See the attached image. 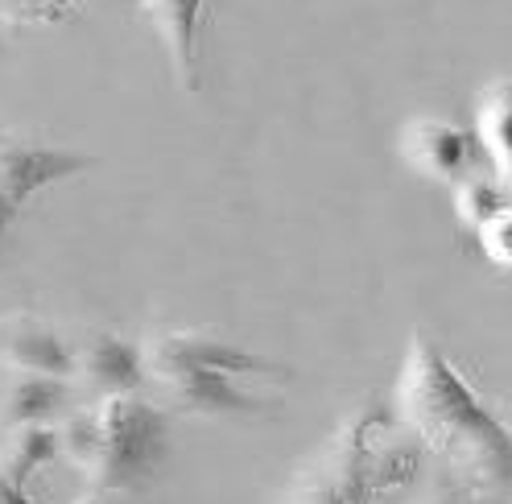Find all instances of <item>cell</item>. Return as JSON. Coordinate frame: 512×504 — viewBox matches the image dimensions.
<instances>
[{
	"label": "cell",
	"instance_id": "obj_1",
	"mask_svg": "<svg viewBox=\"0 0 512 504\" xmlns=\"http://www.w3.org/2000/svg\"><path fill=\"white\" fill-rule=\"evenodd\" d=\"M397 422L442 451L475 488H512V434L426 335L409 339L397 376Z\"/></svg>",
	"mask_w": 512,
	"mask_h": 504
},
{
	"label": "cell",
	"instance_id": "obj_2",
	"mask_svg": "<svg viewBox=\"0 0 512 504\" xmlns=\"http://www.w3.org/2000/svg\"><path fill=\"white\" fill-rule=\"evenodd\" d=\"M145 385L157 401L195 418H252L273 409L269 401L240 389V376L273 372L265 356H256L232 339L207 331H153L145 343Z\"/></svg>",
	"mask_w": 512,
	"mask_h": 504
},
{
	"label": "cell",
	"instance_id": "obj_3",
	"mask_svg": "<svg viewBox=\"0 0 512 504\" xmlns=\"http://www.w3.org/2000/svg\"><path fill=\"white\" fill-rule=\"evenodd\" d=\"M58 430L62 459L100 496L145 488L166 459V414L141 393L79 401Z\"/></svg>",
	"mask_w": 512,
	"mask_h": 504
},
{
	"label": "cell",
	"instance_id": "obj_4",
	"mask_svg": "<svg viewBox=\"0 0 512 504\" xmlns=\"http://www.w3.org/2000/svg\"><path fill=\"white\" fill-rule=\"evenodd\" d=\"M71 385L79 401L128 397L145 389V348L120 331L95 327L75 339V372Z\"/></svg>",
	"mask_w": 512,
	"mask_h": 504
},
{
	"label": "cell",
	"instance_id": "obj_5",
	"mask_svg": "<svg viewBox=\"0 0 512 504\" xmlns=\"http://www.w3.org/2000/svg\"><path fill=\"white\" fill-rule=\"evenodd\" d=\"M95 166L91 153L67 145H42V141H13L0 137V199L25 211L29 199H38L50 186L87 174Z\"/></svg>",
	"mask_w": 512,
	"mask_h": 504
},
{
	"label": "cell",
	"instance_id": "obj_6",
	"mask_svg": "<svg viewBox=\"0 0 512 504\" xmlns=\"http://www.w3.org/2000/svg\"><path fill=\"white\" fill-rule=\"evenodd\" d=\"M397 157L430 182L459 186L467 174H475V133L459 129L455 120L442 116H413L405 129L397 133Z\"/></svg>",
	"mask_w": 512,
	"mask_h": 504
},
{
	"label": "cell",
	"instance_id": "obj_7",
	"mask_svg": "<svg viewBox=\"0 0 512 504\" xmlns=\"http://www.w3.org/2000/svg\"><path fill=\"white\" fill-rule=\"evenodd\" d=\"M0 368L5 372H38L71 381L75 372V339L42 314H5L0 319Z\"/></svg>",
	"mask_w": 512,
	"mask_h": 504
},
{
	"label": "cell",
	"instance_id": "obj_8",
	"mask_svg": "<svg viewBox=\"0 0 512 504\" xmlns=\"http://www.w3.org/2000/svg\"><path fill=\"white\" fill-rule=\"evenodd\" d=\"M141 9L162 38L170 71L182 91H199V62H203V17L207 0H141Z\"/></svg>",
	"mask_w": 512,
	"mask_h": 504
},
{
	"label": "cell",
	"instance_id": "obj_9",
	"mask_svg": "<svg viewBox=\"0 0 512 504\" xmlns=\"http://www.w3.org/2000/svg\"><path fill=\"white\" fill-rule=\"evenodd\" d=\"M75 405L79 393L71 381L38 372H5V381H0V430L62 422Z\"/></svg>",
	"mask_w": 512,
	"mask_h": 504
},
{
	"label": "cell",
	"instance_id": "obj_10",
	"mask_svg": "<svg viewBox=\"0 0 512 504\" xmlns=\"http://www.w3.org/2000/svg\"><path fill=\"white\" fill-rule=\"evenodd\" d=\"M426 463H430V447L422 443L413 430L397 426H380L368 451V496L384 500V496H409L426 480Z\"/></svg>",
	"mask_w": 512,
	"mask_h": 504
},
{
	"label": "cell",
	"instance_id": "obj_11",
	"mask_svg": "<svg viewBox=\"0 0 512 504\" xmlns=\"http://www.w3.org/2000/svg\"><path fill=\"white\" fill-rule=\"evenodd\" d=\"M62 459V430L58 422L46 426H17L0 434V476L17 488H29L42 471Z\"/></svg>",
	"mask_w": 512,
	"mask_h": 504
},
{
	"label": "cell",
	"instance_id": "obj_12",
	"mask_svg": "<svg viewBox=\"0 0 512 504\" xmlns=\"http://www.w3.org/2000/svg\"><path fill=\"white\" fill-rule=\"evenodd\" d=\"M475 141L484 145L492 174L512 191V79H496L479 91Z\"/></svg>",
	"mask_w": 512,
	"mask_h": 504
},
{
	"label": "cell",
	"instance_id": "obj_13",
	"mask_svg": "<svg viewBox=\"0 0 512 504\" xmlns=\"http://www.w3.org/2000/svg\"><path fill=\"white\" fill-rule=\"evenodd\" d=\"M455 191V215H459V224L467 232H479L488 224L492 215H500L504 207H512V191L488 170H475L467 174L459 186H451Z\"/></svg>",
	"mask_w": 512,
	"mask_h": 504
},
{
	"label": "cell",
	"instance_id": "obj_14",
	"mask_svg": "<svg viewBox=\"0 0 512 504\" xmlns=\"http://www.w3.org/2000/svg\"><path fill=\"white\" fill-rule=\"evenodd\" d=\"M285 504H351V500L339 488L335 471L323 463V455H318V463H310V467L298 471V480H294L290 496H285Z\"/></svg>",
	"mask_w": 512,
	"mask_h": 504
},
{
	"label": "cell",
	"instance_id": "obj_15",
	"mask_svg": "<svg viewBox=\"0 0 512 504\" xmlns=\"http://www.w3.org/2000/svg\"><path fill=\"white\" fill-rule=\"evenodd\" d=\"M83 0H0V21L5 25H54L79 13Z\"/></svg>",
	"mask_w": 512,
	"mask_h": 504
},
{
	"label": "cell",
	"instance_id": "obj_16",
	"mask_svg": "<svg viewBox=\"0 0 512 504\" xmlns=\"http://www.w3.org/2000/svg\"><path fill=\"white\" fill-rule=\"evenodd\" d=\"M475 236H479V244H484L488 261H496L504 269L512 265V207H504L500 215H492Z\"/></svg>",
	"mask_w": 512,
	"mask_h": 504
},
{
	"label": "cell",
	"instance_id": "obj_17",
	"mask_svg": "<svg viewBox=\"0 0 512 504\" xmlns=\"http://www.w3.org/2000/svg\"><path fill=\"white\" fill-rule=\"evenodd\" d=\"M409 504H471L467 488L451 476H434V480H422L418 488L409 492Z\"/></svg>",
	"mask_w": 512,
	"mask_h": 504
},
{
	"label": "cell",
	"instance_id": "obj_18",
	"mask_svg": "<svg viewBox=\"0 0 512 504\" xmlns=\"http://www.w3.org/2000/svg\"><path fill=\"white\" fill-rule=\"evenodd\" d=\"M17 215H21L17 207H9L5 199H0V240H5V236L13 232V224H17Z\"/></svg>",
	"mask_w": 512,
	"mask_h": 504
},
{
	"label": "cell",
	"instance_id": "obj_19",
	"mask_svg": "<svg viewBox=\"0 0 512 504\" xmlns=\"http://www.w3.org/2000/svg\"><path fill=\"white\" fill-rule=\"evenodd\" d=\"M71 504H104V500H100V492H83V496H75Z\"/></svg>",
	"mask_w": 512,
	"mask_h": 504
},
{
	"label": "cell",
	"instance_id": "obj_20",
	"mask_svg": "<svg viewBox=\"0 0 512 504\" xmlns=\"http://www.w3.org/2000/svg\"><path fill=\"white\" fill-rule=\"evenodd\" d=\"M508 434H512V430H508Z\"/></svg>",
	"mask_w": 512,
	"mask_h": 504
}]
</instances>
